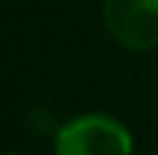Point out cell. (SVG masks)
<instances>
[{
	"label": "cell",
	"mask_w": 158,
	"mask_h": 155,
	"mask_svg": "<svg viewBox=\"0 0 158 155\" xmlns=\"http://www.w3.org/2000/svg\"><path fill=\"white\" fill-rule=\"evenodd\" d=\"M103 19L128 50H153L158 44V0H103Z\"/></svg>",
	"instance_id": "cell-2"
},
{
	"label": "cell",
	"mask_w": 158,
	"mask_h": 155,
	"mask_svg": "<svg viewBox=\"0 0 158 155\" xmlns=\"http://www.w3.org/2000/svg\"><path fill=\"white\" fill-rule=\"evenodd\" d=\"M133 139L128 128L103 114L69 119L56 133V155H131Z\"/></svg>",
	"instance_id": "cell-1"
}]
</instances>
